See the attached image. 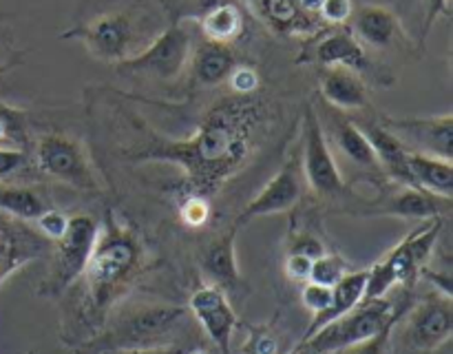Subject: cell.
<instances>
[{
    "mask_svg": "<svg viewBox=\"0 0 453 354\" xmlns=\"http://www.w3.org/2000/svg\"><path fill=\"white\" fill-rule=\"evenodd\" d=\"M264 122V104L252 96H230L211 106L206 118L186 140L149 146L135 162H171L184 171V193L211 199L221 184L246 164L252 137Z\"/></svg>",
    "mask_w": 453,
    "mask_h": 354,
    "instance_id": "cell-1",
    "label": "cell"
},
{
    "mask_svg": "<svg viewBox=\"0 0 453 354\" xmlns=\"http://www.w3.org/2000/svg\"><path fill=\"white\" fill-rule=\"evenodd\" d=\"M140 261L142 250L137 239L113 221V217H106L104 230L97 235L93 255L82 274L87 277L88 299L96 312L113 304L119 290L135 277Z\"/></svg>",
    "mask_w": 453,
    "mask_h": 354,
    "instance_id": "cell-2",
    "label": "cell"
},
{
    "mask_svg": "<svg viewBox=\"0 0 453 354\" xmlns=\"http://www.w3.org/2000/svg\"><path fill=\"white\" fill-rule=\"evenodd\" d=\"M97 235H100V224L91 215L69 217L65 235L53 242L49 252L51 266L38 288L40 296L62 295L71 283L82 277L96 248Z\"/></svg>",
    "mask_w": 453,
    "mask_h": 354,
    "instance_id": "cell-3",
    "label": "cell"
},
{
    "mask_svg": "<svg viewBox=\"0 0 453 354\" xmlns=\"http://www.w3.org/2000/svg\"><path fill=\"white\" fill-rule=\"evenodd\" d=\"M398 317H401V310L394 308V304L388 296L361 301L357 308L345 312L343 317L334 319V321L323 326L319 332H314L308 339V343L321 350V352L339 354L343 350L363 343V341H370L383 327L396 323Z\"/></svg>",
    "mask_w": 453,
    "mask_h": 354,
    "instance_id": "cell-4",
    "label": "cell"
},
{
    "mask_svg": "<svg viewBox=\"0 0 453 354\" xmlns=\"http://www.w3.org/2000/svg\"><path fill=\"white\" fill-rule=\"evenodd\" d=\"M65 38L82 40L91 56L113 65L128 60L146 47L142 42V25L128 12L100 13L80 29L65 34Z\"/></svg>",
    "mask_w": 453,
    "mask_h": 354,
    "instance_id": "cell-5",
    "label": "cell"
},
{
    "mask_svg": "<svg viewBox=\"0 0 453 354\" xmlns=\"http://www.w3.org/2000/svg\"><path fill=\"white\" fill-rule=\"evenodd\" d=\"M193 56V38L181 25H171L159 31L142 51L119 62L118 69L127 75H146V78L171 82L175 80Z\"/></svg>",
    "mask_w": 453,
    "mask_h": 354,
    "instance_id": "cell-6",
    "label": "cell"
},
{
    "mask_svg": "<svg viewBox=\"0 0 453 354\" xmlns=\"http://www.w3.org/2000/svg\"><path fill=\"white\" fill-rule=\"evenodd\" d=\"M301 173L305 175L312 190L321 197H339L348 190L343 175L339 171L330 144L326 140V131L321 119L312 109L305 111L303 118V159Z\"/></svg>",
    "mask_w": 453,
    "mask_h": 354,
    "instance_id": "cell-7",
    "label": "cell"
},
{
    "mask_svg": "<svg viewBox=\"0 0 453 354\" xmlns=\"http://www.w3.org/2000/svg\"><path fill=\"white\" fill-rule=\"evenodd\" d=\"M35 164L42 173L73 186L78 190H97V180L87 162L82 146L60 133L40 137L35 146Z\"/></svg>",
    "mask_w": 453,
    "mask_h": 354,
    "instance_id": "cell-8",
    "label": "cell"
},
{
    "mask_svg": "<svg viewBox=\"0 0 453 354\" xmlns=\"http://www.w3.org/2000/svg\"><path fill=\"white\" fill-rule=\"evenodd\" d=\"M51 246L31 221L0 211V286L27 264L49 257Z\"/></svg>",
    "mask_w": 453,
    "mask_h": 354,
    "instance_id": "cell-9",
    "label": "cell"
},
{
    "mask_svg": "<svg viewBox=\"0 0 453 354\" xmlns=\"http://www.w3.org/2000/svg\"><path fill=\"white\" fill-rule=\"evenodd\" d=\"M184 314L186 310L177 308V305H153V308L137 310V312L122 319L118 327L104 336V350L124 352V350L157 345L155 341L166 335Z\"/></svg>",
    "mask_w": 453,
    "mask_h": 354,
    "instance_id": "cell-10",
    "label": "cell"
},
{
    "mask_svg": "<svg viewBox=\"0 0 453 354\" xmlns=\"http://www.w3.org/2000/svg\"><path fill=\"white\" fill-rule=\"evenodd\" d=\"M385 128L403 142L410 153L453 158V115H432V118H383Z\"/></svg>",
    "mask_w": 453,
    "mask_h": 354,
    "instance_id": "cell-11",
    "label": "cell"
},
{
    "mask_svg": "<svg viewBox=\"0 0 453 354\" xmlns=\"http://www.w3.org/2000/svg\"><path fill=\"white\" fill-rule=\"evenodd\" d=\"M188 308L199 326L208 335L219 354H230L233 350V335L239 326L234 308L230 305L228 295L217 286H202L190 295Z\"/></svg>",
    "mask_w": 453,
    "mask_h": 354,
    "instance_id": "cell-12",
    "label": "cell"
},
{
    "mask_svg": "<svg viewBox=\"0 0 453 354\" xmlns=\"http://www.w3.org/2000/svg\"><path fill=\"white\" fill-rule=\"evenodd\" d=\"M303 195V181H301V162L299 159H290L268 184L257 193L250 202L246 204L239 217L234 219V228H242L248 221L257 219V217L277 215V212L290 211L296 206Z\"/></svg>",
    "mask_w": 453,
    "mask_h": 354,
    "instance_id": "cell-13",
    "label": "cell"
},
{
    "mask_svg": "<svg viewBox=\"0 0 453 354\" xmlns=\"http://www.w3.org/2000/svg\"><path fill=\"white\" fill-rule=\"evenodd\" d=\"M411 345L416 350H436L453 335V305L451 296H429L416 305L407 327Z\"/></svg>",
    "mask_w": 453,
    "mask_h": 354,
    "instance_id": "cell-14",
    "label": "cell"
},
{
    "mask_svg": "<svg viewBox=\"0 0 453 354\" xmlns=\"http://www.w3.org/2000/svg\"><path fill=\"white\" fill-rule=\"evenodd\" d=\"M312 60L326 69L327 66H343V69L354 71L358 75L372 69L370 56H367L365 47L357 40V35L352 34V29H336L323 35L314 44Z\"/></svg>",
    "mask_w": 453,
    "mask_h": 354,
    "instance_id": "cell-15",
    "label": "cell"
},
{
    "mask_svg": "<svg viewBox=\"0 0 453 354\" xmlns=\"http://www.w3.org/2000/svg\"><path fill=\"white\" fill-rule=\"evenodd\" d=\"M357 124L363 131V135L367 137V142L372 144V149H374L376 159H379V166L401 186H414V181H411V173H410V150L403 146V142L398 140L389 128H385L380 122H357Z\"/></svg>",
    "mask_w": 453,
    "mask_h": 354,
    "instance_id": "cell-16",
    "label": "cell"
},
{
    "mask_svg": "<svg viewBox=\"0 0 453 354\" xmlns=\"http://www.w3.org/2000/svg\"><path fill=\"white\" fill-rule=\"evenodd\" d=\"M352 34L363 47L388 49L401 38V22L396 13L380 4H363L352 13Z\"/></svg>",
    "mask_w": 453,
    "mask_h": 354,
    "instance_id": "cell-17",
    "label": "cell"
},
{
    "mask_svg": "<svg viewBox=\"0 0 453 354\" xmlns=\"http://www.w3.org/2000/svg\"><path fill=\"white\" fill-rule=\"evenodd\" d=\"M237 230L239 228L233 226L228 233L215 239L208 246L206 255H203V270L212 279V286L224 290L226 295H239L242 290H246V281H243L242 273H239L237 252H234Z\"/></svg>",
    "mask_w": 453,
    "mask_h": 354,
    "instance_id": "cell-18",
    "label": "cell"
},
{
    "mask_svg": "<svg viewBox=\"0 0 453 354\" xmlns=\"http://www.w3.org/2000/svg\"><path fill=\"white\" fill-rule=\"evenodd\" d=\"M451 199L436 197L427 190L414 189V186H401V190L389 195L379 208L370 211L367 215H389V217H405V219H432V217H442V212L449 211Z\"/></svg>",
    "mask_w": 453,
    "mask_h": 354,
    "instance_id": "cell-19",
    "label": "cell"
},
{
    "mask_svg": "<svg viewBox=\"0 0 453 354\" xmlns=\"http://www.w3.org/2000/svg\"><path fill=\"white\" fill-rule=\"evenodd\" d=\"M321 96L341 111H361L370 104L363 78L343 66H327L321 75Z\"/></svg>",
    "mask_w": 453,
    "mask_h": 354,
    "instance_id": "cell-20",
    "label": "cell"
},
{
    "mask_svg": "<svg viewBox=\"0 0 453 354\" xmlns=\"http://www.w3.org/2000/svg\"><path fill=\"white\" fill-rule=\"evenodd\" d=\"M365 279H367V270H349L339 283L332 286V301L321 314L312 317V323L305 330L303 341H308L314 332L321 330L323 326L332 323L334 319L343 317L345 312H349L352 308H357L358 304L363 301V292H365Z\"/></svg>",
    "mask_w": 453,
    "mask_h": 354,
    "instance_id": "cell-21",
    "label": "cell"
},
{
    "mask_svg": "<svg viewBox=\"0 0 453 354\" xmlns=\"http://www.w3.org/2000/svg\"><path fill=\"white\" fill-rule=\"evenodd\" d=\"M410 173L414 189L427 190L436 197H453V162L425 153H410Z\"/></svg>",
    "mask_w": 453,
    "mask_h": 354,
    "instance_id": "cell-22",
    "label": "cell"
},
{
    "mask_svg": "<svg viewBox=\"0 0 453 354\" xmlns=\"http://www.w3.org/2000/svg\"><path fill=\"white\" fill-rule=\"evenodd\" d=\"M197 20L211 42L230 44L243 34V13L233 0H212L202 9Z\"/></svg>",
    "mask_w": 453,
    "mask_h": 354,
    "instance_id": "cell-23",
    "label": "cell"
},
{
    "mask_svg": "<svg viewBox=\"0 0 453 354\" xmlns=\"http://www.w3.org/2000/svg\"><path fill=\"white\" fill-rule=\"evenodd\" d=\"M190 58H193L195 78L203 87H217V84L226 82L234 66H237V58H234L230 44L211 42V40L197 47V51Z\"/></svg>",
    "mask_w": 453,
    "mask_h": 354,
    "instance_id": "cell-24",
    "label": "cell"
},
{
    "mask_svg": "<svg viewBox=\"0 0 453 354\" xmlns=\"http://www.w3.org/2000/svg\"><path fill=\"white\" fill-rule=\"evenodd\" d=\"M332 137H334V144L345 158L349 159L357 166L367 168V171H380L379 159H376L374 149L367 142V137L363 135V131L358 128L357 122L352 119H336L334 127H332Z\"/></svg>",
    "mask_w": 453,
    "mask_h": 354,
    "instance_id": "cell-25",
    "label": "cell"
},
{
    "mask_svg": "<svg viewBox=\"0 0 453 354\" xmlns=\"http://www.w3.org/2000/svg\"><path fill=\"white\" fill-rule=\"evenodd\" d=\"M47 208L44 199L34 189H27V186H3L0 189V211L18 217V219L34 224Z\"/></svg>",
    "mask_w": 453,
    "mask_h": 354,
    "instance_id": "cell-26",
    "label": "cell"
},
{
    "mask_svg": "<svg viewBox=\"0 0 453 354\" xmlns=\"http://www.w3.org/2000/svg\"><path fill=\"white\" fill-rule=\"evenodd\" d=\"M264 16L281 31H299L310 29L308 13L299 9L295 0H259Z\"/></svg>",
    "mask_w": 453,
    "mask_h": 354,
    "instance_id": "cell-27",
    "label": "cell"
},
{
    "mask_svg": "<svg viewBox=\"0 0 453 354\" xmlns=\"http://www.w3.org/2000/svg\"><path fill=\"white\" fill-rule=\"evenodd\" d=\"M349 273L348 264L341 259L339 255H330V252H323L321 257L312 261V270H310L308 281L321 283V286L332 288L334 283H339L345 274Z\"/></svg>",
    "mask_w": 453,
    "mask_h": 354,
    "instance_id": "cell-28",
    "label": "cell"
},
{
    "mask_svg": "<svg viewBox=\"0 0 453 354\" xmlns=\"http://www.w3.org/2000/svg\"><path fill=\"white\" fill-rule=\"evenodd\" d=\"M394 286H398L396 277H394L392 266L385 261V257L380 261H376L372 268H367V279H365V292H363V301L372 299H383L388 296V292Z\"/></svg>",
    "mask_w": 453,
    "mask_h": 354,
    "instance_id": "cell-29",
    "label": "cell"
},
{
    "mask_svg": "<svg viewBox=\"0 0 453 354\" xmlns=\"http://www.w3.org/2000/svg\"><path fill=\"white\" fill-rule=\"evenodd\" d=\"M0 146L25 150L22 115L7 104H0Z\"/></svg>",
    "mask_w": 453,
    "mask_h": 354,
    "instance_id": "cell-30",
    "label": "cell"
},
{
    "mask_svg": "<svg viewBox=\"0 0 453 354\" xmlns=\"http://www.w3.org/2000/svg\"><path fill=\"white\" fill-rule=\"evenodd\" d=\"M180 215L186 226L199 228V226L206 224L208 217H211V199L202 197V195L184 193V199H181L180 204Z\"/></svg>",
    "mask_w": 453,
    "mask_h": 354,
    "instance_id": "cell-31",
    "label": "cell"
},
{
    "mask_svg": "<svg viewBox=\"0 0 453 354\" xmlns=\"http://www.w3.org/2000/svg\"><path fill=\"white\" fill-rule=\"evenodd\" d=\"M66 224H69V217H66L65 212L56 211V208H47V211L34 221L35 228H38L49 242H58V239L65 235Z\"/></svg>",
    "mask_w": 453,
    "mask_h": 354,
    "instance_id": "cell-32",
    "label": "cell"
},
{
    "mask_svg": "<svg viewBox=\"0 0 453 354\" xmlns=\"http://www.w3.org/2000/svg\"><path fill=\"white\" fill-rule=\"evenodd\" d=\"M279 341L268 327H250L248 341L243 343L242 354H277Z\"/></svg>",
    "mask_w": 453,
    "mask_h": 354,
    "instance_id": "cell-33",
    "label": "cell"
},
{
    "mask_svg": "<svg viewBox=\"0 0 453 354\" xmlns=\"http://www.w3.org/2000/svg\"><path fill=\"white\" fill-rule=\"evenodd\" d=\"M230 88L234 91V96H255V91L259 88V73H257L252 66L248 65H237L233 69V73L228 75Z\"/></svg>",
    "mask_w": 453,
    "mask_h": 354,
    "instance_id": "cell-34",
    "label": "cell"
},
{
    "mask_svg": "<svg viewBox=\"0 0 453 354\" xmlns=\"http://www.w3.org/2000/svg\"><path fill=\"white\" fill-rule=\"evenodd\" d=\"M301 301H303L305 308L317 317V314H321L323 310L330 305L332 288L321 286V283H314V281H305L303 290H301Z\"/></svg>",
    "mask_w": 453,
    "mask_h": 354,
    "instance_id": "cell-35",
    "label": "cell"
},
{
    "mask_svg": "<svg viewBox=\"0 0 453 354\" xmlns=\"http://www.w3.org/2000/svg\"><path fill=\"white\" fill-rule=\"evenodd\" d=\"M317 13L330 25L341 27L352 18L354 4L352 0H321V7Z\"/></svg>",
    "mask_w": 453,
    "mask_h": 354,
    "instance_id": "cell-36",
    "label": "cell"
},
{
    "mask_svg": "<svg viewBox=\"0 0 453 354\" xmlns=\"http://www.w3.org/2000/svg\"><path fill=\"white\" fill-rule=\"evenodd\" d=\"M394 326H396V323L383 327V330H380L376 336H372L370 341H363V343L354 345V348L343 350V352H348V354H388L389 336H392V327Z\"/></svg>",
    "mask_w": 453,
    "mask_h": 354,
    "instance_id": "cell-37",
    "label": "cell"
},
{
    "mask_svg": "<svg viewBox=\"0 0 453 354\" xmlns=\"http://www.w3.org/2000/svg\"><path fill=\"white\" fill-rule=\"evenodd\" d=\"M312 261L310 257L299 255V252H288L286 257V274L292 281L305 283L310 279V270H312Z\"/></svg>",
    "mask_w": 453,
    "mask_h": 354,
    "instance_id": "cell-38",
    "label": "cell"
},
{
    "mask_svg": "<svg viewBox=\"0 0 453 354\" xmlns=\"http://www.w3.org/2000/svg\"><path fill=\"white\" fill-rule=\"evenodd\" d=\"M27 164V153L20 149H4L0 146V180H7Z\"/></svg>",
    "mask_w": 453,
    "mask_h": 354,
    "instance_id": "cell-39",
    "label": "cell"
},
{
    "mask_svg": "<svg viewBox=\"0 0 453 354\" xmlns=\"http://www.w3.org/2000/svg\"><path fill=\"white\" fill-rule=\"evenodd\" d=\"M290 252H299V255L310 257V259H317V257H321L323 252H326V248H323V243L319 242L317 237H312V235H299V237L295 239V243H292Z\"/></svg>",
    "mask_w": 453,
    "mask_h": 354,
    "instance_id": "cell-40",
    "label": "cell"
},
{
    "mask_svg": "<svg viewBox=\"0 0 453 354\" xmlns=\"http://www.w3.org/2000/svg\"><path fill=\"white\" fill-rule=\"evenodd\" d=\"M449 12V0H425V25H423V38L429 34L434 22Z\"/></svg>",
    "mask_w": 453,
    "mask_h": 354,
    "instance_id": "cell-41",
    "label": "cell"
},
{
    "mask_svg": "<svg viewBox=\"0 0 453 354\" xmlns=\"http://www.w3.org/2000/svg\"><path fill=\"white\" fill-rule=\"evenodd\" d=\"M119 354H186L184 350L177 345H150V348H135V350H124Z\"/></svg>",
    "mask_w": 453,
    "mask_h": 354,
    "instance_id": "cell-42",
    "label": "cell"
},
{
    "mask_svg": "<svg viewBox=\"0 0 453 354\" xmlns=\"http://www.w3.org/2000/svg\"><path fill=\"white\" fill-rule=\"evenodd\" d=\"M303 13H317L321 7V0H295Z\"/></svg>",
    "mask_w": 453,
    "mask_h": 354,
    "instance_id": "cell-43",
    "label": "cell"
},
{
    "mask_svg": "<svg viewBox=\"0 0 453 354\" xmlns=\"http://www.w3.org/2000/svg\"><path fill=\"white\" fill-rule=\"evenodd\" d=\"M292 354H327V352H321V350H317L314 345H310L308 341H301V345Z\"/></svg>",
    "mask_w": 453,
    "mask_h": 354,
    "instance_id": "cell-44",
    "label": "cell"
},
{
    "mask_svg": "<svg viewBox=\"0 0 453 354\" xmlns=\"http://www.w3.org/2000/svg\"><path fill=\"white\" fill-rule=\"evenodd\" d=\"M188 354H211V352H208V350L199 348V350H193V352H188Z\"/></svg>",
    "mask_w": 453,
    "mask_h": 354,
    "instance_id": "cell-45",
    "label": "cell"
},
{
    "mask_svg": "<svg viewBox=\"0 0 453 354\" xmlns=\"http://www.w3.org/2000/svg\"><path fill=\"white\" fill-rule=\"evenodd\" d=\"M0 71H3V62H0Z\"/></svg>",
    "mask_w": 453,
    "mask_h": 354,
    "instance_id": "cell-46",
    "label": "cell"
},
{
    "mask_svg": "<svg viewBox=\"0 0 453 354\" xmlns=\"http://www.w3.org/2000/svg\"><path fill=\"white\" fill-rule=\"evenodd\" d=\"M27 354H35V352H27Z\"/></svg>",
    "mask_w": 453,
    "mask_h": 354,
    "instance_id": "cell-47",
    "label": "cell"
}]
</instances>
